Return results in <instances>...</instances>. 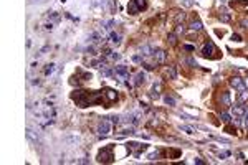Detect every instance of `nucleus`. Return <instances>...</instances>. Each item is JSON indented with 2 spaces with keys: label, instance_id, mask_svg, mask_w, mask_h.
I'll return each mask as SVG.
<instances>
[{
  "label": "nucleus",
  "instance_id": "obj_24",
  "mask_svg": "<svg viewBox=\"0 0 248 165\" xmlns=\"http://www.w3.org/2000/svg\"><path fill=\"white\" fill-rule=\"evenodd\" d=\"M164 103L167 104V106H175V99L167 94V96H164Z\"/></svg>",
  "mask_w": 248,
  "mask_h": 165
},
{
  "label": "nucleus",
  "instance_id": "obj_15",
  "mask_svg": "<svg viewBox=\"0 0 248 165\" xmlns=\"http://www.w3.org/2000/svg\"><path fill=\"white\" fill-rule=\"evenodd\" d=\"M109 40H111L113 45H119V43H121V35L116 33V32H111L109 33Z\"/></svg>",
  "mask_w": 248,
  "mask_h": 165
},
{
  "label": "nucleus",
  "instance_id": "obj_41",
  "mask_svg": "<svg viewBox=\"0 0 248 165\" xmlns=\"http://www.w3.org/2000/svg\"><path fill=\"white\" fill-rule=\"evenodd\" d=\"M231 40H233V41H242V38H240V35H233Z\"/></svg>",
  "mask_w": 248,
  "mask_h": 165
},
{
  "label": "nucleus",
  "instance_id": "obj_17",
  "mask_svg": "<svg viewBox=\"0 0 248 165\" xmlns=\"http://www.w3.org/2000/svg\"><path fill=\"white\" fill-rule=\"evenodd\" d=\"M189 28L192 30V32H200V30H202L203 27H202V23H200L198 20H193V22H190Z\"/></svg>",
  "mask_w": 248,
  "mask_h": 165
},
{
  "label": "nucleus",
  "instance_id": "obj_25",
  "mask_svg": "<svg viewBox=\"0 0 248 165\" xmlns=\"http://www.w3.org/2000/svg\"><path fill=\"white\" fill-rule=\"evenodd\" d=\"M220 119H222L223 122H230V121H231V114H228V112H220Z\"/></svg>",
  "mask_w": 248,
  "mask_h": 165
},
{
  "label": "nucleus",
  "instance_id": "obj_28",
  "mask_svg": "<svg viewBox=\"0 0 248 165\" xmlns=\"http://www.w3.org/2000/svg\"><path fill=\"white\" fill-rule=\"evenodd\" d=\"M184 32H185V25H180V23H179V25H177L175 33H177V35H180V33H184Z\"/></svg>",
  "mask_w": 248,
  "mask_h": 165
},
{
  "label": "nucleus",
  "instance_id": "obj_5",
  "mask_svg": "<svg viewBox=\"0 0 248 165\" xmlns=\"http://www.w3.org/2000/svg\"><path fill=\"white\" fill-rule=\"evenodd\" d=\"M139 119H141V114H137V112H131V114H127L122 121H124L126 124H131V126H137Z\"/></svg>",
  "mask_w": 248,
  "mask_h": 165
},
{
  "label": "nucleus",
  "instance_id": "obj_6",
  "mask_svg": "<svg viewBox=\"0 0 248 165\" xmlns=\"http://www.w3.org/2000/svg\"><path fill=\"white\" fill-rule=\"evenodd\" d=\"M114 74H116V76H122V78H127V76H129V68L124 66V65L114 66Z\"/></svg>",
  "mask_w": 248,
  "mask_h": 165
},
{
  "label": "nucleus",
  "instance_id": "obj_3",
  "mask_svg": "<svg viewBox=\"0 0 248 165\" xmlns=\"http://www.w3.org/2000/svg\"><path fill=\"white\" fill-rule=\"evenodd\" d=\"M230 86L235 88L236 91H243L247 89V84L243 82V79L238 78V76H233V78H230Z\"/></svg>",
  "mask_w": 248,
  "mask_h": 165
},
{
  "label": "nucleus",
  "instance_id": "obj_16",
  "mask_svg": "<svg viewBox=\"0 0 248 165\" xmlns=\"http://www.w3.org/2000/svg\"><path fill=\"white\" fill-rule=\"evenodd\" d=\"M101 74H103V76H106V78H111V76H114V70H111L109 66L103 65V68H101Z\"/></svg>",
  "mask_w": 248,
  "mask_h": 165
},
{
  "label": "nucleus",
  "instance_id": "obj_26",
  "mask_svg": "<svg viewBox=\"0 0 248 165\" xmlns=\"http://www.w3.org/2000/svg\"><path fill=\"white\" fill-rule=\"evenodd\" d=\"M113 25H114V20L104 22V23H103V30H111V28H113Z\"/></svg>",
  "mask_w": 248,
  "mask_h": 165
},
{
  "label": "nucleus",
  "instance_id": "obj_20",
  "mask_svg": "<svg viewBox=\"0 0 248 165\" xmlns=\"http://www.w3.org/2000/svg\"><path fill=\"white\" fill-rule=\"evenodd\" d=\"M167 43H169V46H175V43H177V33H169Z\"/></svg>",
  "mask_w": 248,
  "mask_h": 165
},
{
  "label": "nucleus",
  "instance_id": "obj_43",
  "mask_svg": "<svg viewBox=\"0 0 248 165\" xmlns=\"http://www.w3.org/2000/svg\"><path fill=\"white\" fill-rule=\"evenodd\" d=\"M243 119H245V121H243V122H245V126H247V127H248V116H247V114L243 116Z\"/></svg>",
  "mask_w": 248,
  "mask_h": 165
},
{
  "label": "nucleus",
  "instance_id": "obj_13",
  "mask_svg": "<svg viewBox=\"0 0 248 165\" xmlns=\"http://www.w3.org/2000/svg\"><path fill=\"white\" fill-rule=\"evenodd\" d=\"M144 81H146V73H137L134 78V86H141L144 84Z\"/></svg>",
  "mask_w": 248,
  "mask_h": 165
},
{
  "label": "nucleus",
  "instance_id": "obj_12",
  "mask_svg": "<svg viewBox=\"0 0 248 165\" xmlns=\"http://www.w3.org/2000/svg\"><path fill=\"white\" fill-rule=\"evenodd\" d=\"M48 20L51 22V23H60V20H61V15H60L58 12H48Z\"/></svg>",
  "mask_w": 248,
  "mask_h": 165
},
{
  "label": "nucleus",
  "instance_id": "obj_42",
  "mask_svg": "<svg viewBox=\"0 0 248 165\" xmlns=\"http://www.w3.org/2000/svg\"><path fill=\"white\" fill-rule=\"evenodd\" d=\"M32 84H33V86H38V84H40V79H38V78H35L33 81H32Z\"/></svg>",
  "mask_w": 248,
  "mask_h": 165
},
{
  "label": "nucleus",
  "instance_id": "obj_10",
  "mask_svg": "<svg viewBox=\"0 0 248 165\" xmlns=\"http://www.w3.org/2000/svg\"><path fill=\"white\" fill-rule=\"evenodd\" d=\"M154 51H156V50L152 48L151 45H142L141 46V55H144V56H152Z\"/></svg>",
  "mask_w": 248,
  "mask_h": 165
},
{
  "label": "nucleus",
  "instance_id": "obj_30",
  "mask_svg": "<svg viewBox=\"0 0 248 165\" xmlns=\"http://www.w3.org/2000/svg\"><path fill=\"white\" fill-rule=\"evenodd\" d=\"M159 155H160V152H152L151 155H149V160H157Z\"/></svg>",
  "mask_w": 248,
  "mask_h": 165
},
{
  "label": "nucleus",
  "instance_id": "obj_18",
  "mask_svg": "<svg viewBox=\"0 0 248 165\" xmlns=\"http://www.w3.org/2000/svg\"><path fill=\"white\" fill-rule=\"evenodd\" d=\"M165 73H167L169 79H175L177 78V68H175V66H169Z\"/></svg>",
  "mask_w": 248,
  "mask_h": 165
},
{
  "label": "nucleus",
  "instance_id": "obj_32",
  "mask_svg": "<svg viewBox=\"0 0 248 165\" xmlns=\"http://www.w3.org/2000/svg\"><path fill=\"white\" fill-rule=\"evenodd\" d=\"M220 20L222 22H230V15H228V13H222V15H220Z\"/></svg>",
  "mask_w": 248,
  "mask_h": 165
},
{
  "label": "nucleus",
  "instance_id": "obj_22",
  "mask_svg": "<svg viewBox=\"0 0 248 165\" xmlns=\"http://www.w3.org/2000/svg\"><path fill=\"white\" fill-rule=\"evenodd\" d=\"M160 88H162V84H160V82H157V84H154V88H152V96H154V98H159V91H160Z\"/></svg>",
  "mask_w": 248,
  "mask_h": 165
},
{
  "label": "nucleus",
  "instance_id": "obj_39",
  "mask_svg": "<svg viewBox=\"0 0 248 165\" xmlns=\"http://www.w3.org/2000/svg\"><path fill=\"white\" fill-rule=\"evenodd\" d=\"M184 50H187V51H193V50H195V46H192V45H184Z\"/></svg>",
  "mask_w": 248,
  "mask_h": 165
},
{
  "label": "nucleus",
  "instance_id": "obj_9",
  "mask_svg": "<svg viewBox=\"0 0 248 165\" xmlns=\"http://www.w3.org/2000/svg\"><path fill=\"white\" fill-rule=\"evenodd\" d=\"M89 41H91L93 45H99V43H103V41H104V38L99 35V32H94V33H91V35H89Z\"/></svg>",
  "mask_w": 248,
  "mask_h": 165
},
{
  "label": "nucleus",
  "instance_id": "obj_8",
  "mask_svg": "<svg viewBox=\"0 0 248 165\" xmlns=\"http://www.w3.org/2000/svg\"><path fill=\"white\" fill-rule=\"evenodd\" d=\"M220 104L225 107H231V99H230V93L228 91H222V94H220Z\"/></svg>",
  "mask_w": 248,
  "mask_h": 165
},
{
  "label": "nucleus",
  "instance_id": "obj_1",
  "mask_svg": "<svg viewBox=\"0 0 248 165\" xmlns=\"http://www.w3.org/2000/svg\"><path fill=\"white\" fill-rule=\"evenodd\" d=\"M111 124H113V122L109 121V117H103V121H99V124H98V132H99V137L109 136Z\"/></svg>",
  "mask_w": 248,
  "mask_h": 165
},
{
  "label": "nucleus",
  "instance_id": "obj_19",
  "mask_svg": "<svg viewBox=\"0 0 248 165\" xmlns=\"http://www.w3.org/2000/svg\"><path fill=\"white\" fill-rule=\"evenodd\" d=\"M247 101H248V88L240 91V94H238V103H247Z\"/></svg>",
  "mask_w": 248,
  "mask_h": 165
},
{
  "label": "nucleus",
  "instance_id": "obj_31",
  "mask_svg": "<svg viewBox=\"0 0 248 165\" xmlns=\"http://www.w3.org/2000/svg\"><path fill=\"white\" fill-rule=\"evenodd\" d=\"M109 58L113 60V61H118L119 58H121V55H119V53H114V51H113V53L109 55Z\"/></svg>",
  "mask_w": 248,
  "mask_h": 165
},
{
  "label": "nucleus",
  "instance_id": "obj_40",
  "mask_svg": "<svg viewBox=\"0 0 248 165\" xmlns=\"http://www.w3.org/2000/svg\"><path fill=\"white\" fill-rule=\"evenodd\" d=\"M193 162H195V164H198V165H203V164H205V162H203L200 157H195V160H193Z\"/></svg>",
  "mask_w": 248,
  "mask_h": 165
},
{
  "label": "nucleus",
  "instance_id": "obj_14",
  "mask_svg": "<svg viewBox=\"0 0 248 165\" xmlns=\"http://www.w3.org/2000/svg\"><path fill=\"white\" fill-rule=\"evenodd\" d=\"M106 98H108V101H109V103H113V101H116V99H118V93H116V91L114 89H106Z\"/></svg>",
  "mask_w": 248,
  "mask_h": 165
},
{
  "label": "nucleus",
  "instance_id": "obj_27",
  "mask_svg": "<svg viewBox=\"0 0 248 165\" xmlns=\"http://www.w3.org/2000/svg\"><path fill=\"white\" fill-rule=\"evenodd\" d=\"M180 131H184L185 134H193L192 127H189V126H180Z\"/></svg>",
  "mask_w": 248,
  "mask_h": 165
},
{
  "label": "nucleus",
  "instance_id": "obj_38",
  "mask_svg": "<svg viewBox=\"0 0 248 165\" xmlns=\"http://www.w3.org/2000/svg\"><path fill=\"white\" fill-rule=\"evenodd\" d=\"M220 159H225V157H230V152H228V150H225V152H220Z\"/></svg>",
  "mask_w": 248,
  "mask_h": 165
},
{
  "label": "nucleus",
  "instance_id": "obj_2",
  "mask_svg": "<svg viewBox=\"0 0 248 165\" xmlns=\"http://www.w3.org/2000/svg\"><path fill=\"white\" fill-rule=\"evenodd\" d=\"M113 147H104L101 152L98 154V162H104V164H109L113 162Z\"/></svg>",
  "mask_w": 248,
  "mask_h": 165
},
{
  "label": "nucleus",
  "instance_id": "obj_23",
  "mask_svg": "<svg viewBox=\"0 0 248 165\" xmlns=\"http://www.w3.org/2000/svg\"><path fill=\"white\" fill-rule=\"evenodd\" d=\"M132 2H134V4L141 8V10H146V8H147V0H132Z\"/></svg>",
  "mask_w": 248,
  "mask_h": 165
},
{
  "label": "nucleus",
  "instance_id": "obj_11",
  "mask_svg": "<svg viewBox=\"0 0 248 165\" xmlns=\"http://www.w3.org/2000/svg\"><path fill=\"white\" fill-rule=\"evenodd\" d=\"M127 12H129V15H137V13L141 12V8H139L137 5H136L134 2L131 0V2H129V5H127Z\"/></svg>",
  "mask_w": 248,
  "mask_h": 165
},
{
  "label": "nucleus",
  "instance_id": "obj_36",
  "mask_svg": "<svg viewBox=\"0 0 248 165\" xmlns=\"http://www.w3.org/2000/svg\"><path fill=\"white\" fill-rule=\"evenodd\" d=\"M45 30H46V32H51V30H53V23H51V22H48V23L45 25Z\"/></svg>",
  "mask_w": 248,
  "mask_h": 165
},
{
  "label": "nucleus",
  "instance_id": "obj_29",
  "mask_svg": "<svg viewBox=\"0 0 248 165\" xmlns=\"http://www.w3.org/2000/svg\"><path fill=\"white\" fill-rule=\"evenodd\" d=\"M142 55H134V56H132V61L134 63H142Z\"/></svg>",
  "mask_w": 248,
  "mask_h": 165
},
{
  "label": "nucleus",
  "instance_id": "obj_44",
  "mask_svg": "<svg viewBox=\"0 0 248 165\" xmlns=\"http://www.w3.org/2000/svg\"><path fill=\"white\" fill-rule=\"evenodd\" d=\"M227 131H228V134H235V132H233L235 129H231V127H227Z\"/></svg>",
  "mask_w": 248,
  "mask_h": 165
},
{
  "label": "nucleus",
  "instance_id": "obj_37",
  "mask_svg": "<svg viewBox=\"0 0 248 165\" xmlns=\"http://www.w3.org/2000/svg\"><path fill=\"white\" fill-rule=\"evenodd\" d=\"M240 27H242V28H248V20H247V18L240 22Z\"/></svg>",
  "mask_w": 248,
  "mask_h": 165
},
{
  "label": "nucleus",
  "instance_id": "obj_34",
  "mask_svg": "<svg viewBox=\"0 0 248 165\" xmlns=\"http://www.w3.org/2000/svg\"><path fill=\"white\" fill-rule=\"evenodd\" d=\"M65 16H66V18H70V20H73V22H75V23H78V22H80V20H78V18H76V16L70 15V13H65Z\"/></svg>",
  "mask_w": 248,
  "mask_h": 165
},
{
  "label": "nucleus",
  "instance_id": "obj_35",
  "mask_svg": "<svg viewBox=\"0 0 248 165\" xmlns=\"http://www.w3.org/2000/svg\"><path fill=\"white\" fill-rule=\"evenodd\" d=\"M184 18H185V13H179V15H177V18H175V20L179 22V23H180V22H184Z\"/></svg>",
  "mask_w": 248,
  "mask_h": 165
},
{
  "label": "nucleus",
  "instance_id": "obj_33",
  "mask_svg": "<svg viewBox=\"0 0 248 165\" xmlns=\"http://www.w3.org/2000/svg\"><path fill=\"white\" fill-rule=\"evenodd\" d=\"M119 119H121L119 116H113V117H111V122H113L114 126H116V124H119Z\"/></svg>",
  "mask_w": 248,
  "mask_h": 165
},
{
  "label": "nucleus",
  "instance_id": "obj_4",
  "mask_svg": "<svg viewBox=\"0 0 248 165\" xmlns=\"http://www.w3.org/2000/svg\"><path fill=\"white\" fill-rule=\"evenodd\" d=\"M213 53H215L213 41H207L205 46H203V50H202V56H205V58H213V56H215Z\"/></svg>",
  "mask_w": 248,
  "mask_h": 165
},
{
  "label": "nucleus",
  "instance_id": "obj_21",
  "mask_svg": "<svg viewBox=\"0 0 248 165\" xmlns=\"http://www.w3.org/2000/svg\"><path fill=\"white\" fill-rule=\"evenodd\" d=\"M55 68H56L55 63H50V65H46V68H45V76H50V74H53Z\"/></svg>",
  "mask_w": 248,
  "mask_h": 165
},
{
  "label": "nucleus",
  "instance_id": "obj_7",
  "mask_svg": "<svg viewBox=\"0 0 248 165\" xmlns=\"http://www.w3.org/2000/svg\"><path fill=\"white\" fill-rule=\"evenodd\" d=\"M152 58H154V60L159 63V65H162V63H165L167 53H165L164 50H156V51H154V55H152Z\"/></svg>",
  "mask_w": 248,
  "mask_h": 165
}]
</instances>
